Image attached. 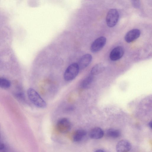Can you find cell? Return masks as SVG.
Listing matches in <instances>:
<instances>
[{
	"instance_id": "3957f363",
	"label": "cell",
	"mask_w": 152,
	"mask_h": 152,
	"mask_svg": "<svg viewBox=\"0 0 152 152\" xmlns=\"http://www.w3.org/2000/svg\"><path fill=\"white\" fill-rule=\"evenodd\" d=\"M119 18V13L117 10L115 9H110L106 17L107 24L110 27L114 26L117 23Z\"/></svg>"
},
{
	"instance_id": "ba28073f",
	"label": "cell",
	"mask_w": 152,
	"mask_h": 152,
	"mask_svg": "<svg viewBox=\"0 0 152 152\" xmlns=\"http://www.w3.org/2000/svg\"><path fill=\"white\" fill-rule=\"evenodd\" d=\"M140 34V31L138 29H133L128 32L125 36V41L128 43L134 41L139 37Z\"/></svg>"
},
{
	"instance_id": "9a60e30c",
	"label": "cell",
	"mask_w": 152,
	"mask_h": 152,
	"mask_svg": "<svg viewBox=\"0 0 152 152\" xmlns=\"http://www.w3.org/2000/svg\"><path fill=\"white\" fill-rule=\"evenodd\" d=\"M10 85V81L7 79L2 77H0V87L6 89L9 88Z\"/></svg>"
},
{
	"instance_id": "5bb4252c",
	"label": "cell",
	"mask_w": 152,
	"mask_h": 152,
	"mask_svg": "<svg viewBox=\"0 0 152 152\" xmlns=\"http://www.w3.org/2000/svg\"><path fill=\"white\" fill-rule=\"evenodd\" d=\"M94 76L90 74L86 77L82 81L81 85L84 88H87L89 87L93 81Z\"/></svg>"
},
{
	"instance_id": "277c9868",
	"label": "cell",
	"mask_w": 152,
	"mask_h": 152,
	"mask_svg": "<svg viewBox=\"0 0 152 152\" xmlns=\"http://www.w3.org/2000/svg\"><path fill=\"white\" fill-rule=\"evenodd\" d=\"M58 130L60 133H66L68 132L71 128V124L69 120L66 118L59 120L56 124Z\"/></svg>"
},
{
	"instance_id": "2e32d148",
	"label": "cell",
	"mask_w": 152,
	"mask_h": 152,
	"mask_svg": "<svg viewBox=\"0 0 152 152\" xmlns=\"http://www.w3.org/2000/svg\"><path fill=\"white\" fill-rule=\"evenodd\" d=\"M6 147L4 144L0 142V152H6Z\"/></svg>"
},
{
	"instance_id": "6da1fadb",
	"label": "cell",
	"mask_w": 152,
	"mask_h": 152,
	"mask_svg": "<svg viewBox=\"0 0 152 152\" xmlns=\"http://www.w3.org/2000/svg\"><path fill=\"white\" fill-rule=\"evenodd\" d=\"M27 95L30 101L36 106L42 108L46 107V102L34 89L29 88L27 91Z\"/></svg>"
},
{
	"instance_id": "9c48e42d",
	"label": "cell",
	"mask_w": 152,
	"mask_h": 152,
	"mask_svg": "<svg viewBox=\"0 0 152 152\" xmlns=\"http://www.w3.org/2000/svg\"><path fill=\"white\" fill-rule=\"evenodd\" d=\"M92 60V56L90 54H86L82 56L77 63L79 69H83L87 67L91 63Z\"/></svg>"
},
{
	"instance_id": "30bf717a",
	"label": "cell",
	"mask_w": 152,
	"mask_h": 152,
	"mask_svg": "<svg viewBox=\"0 0 152 152\" xmlns=\"http://www.w3.org/2000/svg\"><path fill=\"white\" fill-rule=\"evenodd\" d=\"M104 135L103 130L98 127H96L91 129L89 134L90 137L94 139H100L103 137Z\"/></svg>"
},
{
	"instance_id": "8992f818",
	"label": "cell",
	"mask_w": 152,
	"mask_h": 152,
	"mask_svg": "<svg viewBox=\"0 0 152 152\" xmlns=\"http://www.w3.org/2000/svg\"><path fill=\"white\" fill-rule=\"evenodd\" d=\"M131 144L128 140H122L119 141L116 146L117 152H128L131 149Z\"/></svg>"
},
{
	"instance_id": "7c38bea8",
	"label": "cell",
	"mask_w": 152,
	"mask_h": 152,
	"mask_svg": "<svg viewBox=\"0 0 152 152\" xmlns=\"http://www.w3.org/2000/svg\"><path fill=\"white\" fill-rule=\"evenodd\" d=\"M105 135L108 137L115 138L119 137L121 135V132L118 130L110 129L105 132Z\"/></svg>"
},
{
	"instance_id": "8fae6325",
	"label": "cell",
	"mask_w": 152,
	"mask_h": 152,
	"mask_svg": "<svg viewBox=\"0 0 152 152\" xmlns=\"http://www.w3.org/2000/svg\"><path fill=\"white\" fill-rule=\"evenodd\" d=\"M87 132L85 130L78 129L75 132L73 135V141L75 142H80L84 138Z\"/></svg>"
},
{
	"instance_id": "7a4b0ae2",
	"label": "cell",
	"mask_w": 152,
	"mask_h": 152,
	"mask_svg": "<svg viewBox=\"0 0 152 152\" xmlns=\"http://www.w3.org/2000/svg\"><path fill=\"white\" fill-rule=\"evenodd\" d=\"M80 69L77 63H74L66 68L64 74V78L66 81L73 80L77 75Z\"/></svg>"
},
{
	"instance_id": "ac0fdd59",
	"label": "cell",
	"mask_w": 152,
	"mask_h": 152,
	"mask_svg": "<svg viewBox=\"0 0 152 152\" xmlns=\"http://www.w3.org/2000/svg\"><path fill=\"white\" fill-rule=\"evenodd\" d=\"M149 127L151 128V127H152V121H151L149 123Z\"/></svg>"
},
{
	"instance_id": "4fadbf2b",
	"label": "cell",
	"mask_w": 152,
	"mask_h": 152,
	"mask_svg": "<svg viewBox=\"0 0 152 152\" xmlns=\"http://www.w3.org/2000/svg\"><path fill=\"white\" fill-rule=\"evenodd\" d=\"M104 69V66L101 63L96 64L92 68L90 74L94 76L102 72Z\"/></svg>"
},
{
	"instance_id": "5b68a950",
	"label": "cell",
	"mask_w": 152,
	"mask_h": 152,
	"mask_svg": "<svg viewBox=\"0 0 152 152\" xmlns=\"http://www.w3.org/2000/svg\"><path fill=\"white\" fill-rule=\"evenodd\" d=\"M106 42V39L104 37H101L96 39L91 45L90 50L93 53H96L104 46Z\"/></svg>"
},
{
	"instance_id": "52a82bcc",
	"label": "cell",
	"mask_w": 152,
	"mask_h": 152,
	"mask_svg": "<svg viewBox=\"0 0 152 152\" xmlns=\"http://www.w3.org/2000/svg\"><path fill=\"white\" fill-rule=\"evenodd\" d=\"M124 53V49L122 47H116L111 51L110 54V58L111 60L113 61L118 60L122 58Z\"/></svg>"
},
{
	"instance_id": "e0dca14e",
	"label": "cell",
	"mask_w": 152,
	"mask_h": 152,
	"mask_svg": "<svg viewBox=\"0 0 152 152\" xmlns=\"http://www.w3.org/2000/svg\"><path fill=\"white\" fill-rule=\"evenodd\" d=\"M94 152H106L104 151L102 149H98L95 151Z\"/></svg>"
}]
</instances>
